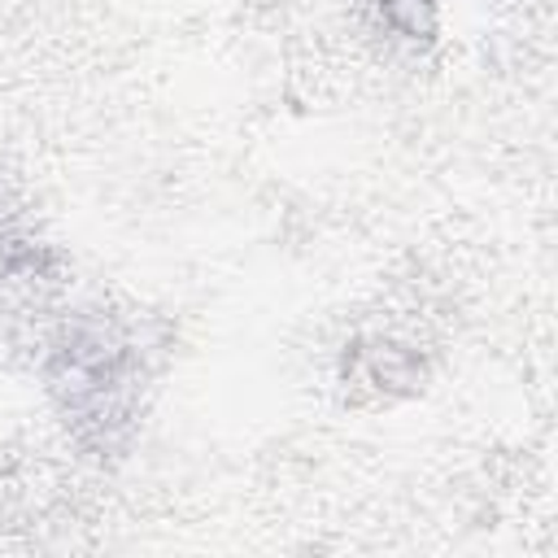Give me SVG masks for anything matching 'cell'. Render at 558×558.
<instances>
[{
  "label": "cell",
  "mask_w": 558,
  "mask_h": 558,
  "mask_svg": "<svg viewBox=\"0 0 558 558\" xmlns=\"http://www.w3.org/2000/svg\"><path fill=\"white\" fill-rule=\"evenodd\" d=\"M148 340L135 318L105 305H74L39 327V379L74 445L118 458L144 414Z\"/></svg>",
  "instance_id": "6da1fadb"
},
{
  "label": "cell",
  "mask_w": 558,
  "mask_h": 558,
  "mask_svg": "<svg viewBox=\"0 0 558 558\" xmlns=\"http://www.w3.org/2000/svg\"><path fill=\"white\" fill-rule=\"evenodd\" d=\"M61 283V257L17 222V209L0 179V318L48 314Z\"/></svg>",
  "instance_id": "7a4b0ae2"
},
{
  "label": "cell",
  "mask_w": 558,
  "mask_h": 558,
  "mask_svg": "<svg viewBox=\"0 0 558 558\" xmlns=\"http://www.w3.org/2000/svg\"><path fill=\"white\" fill-rule=\"evenodd\" d=\"M344 375L375 388V392H410L423 379V366L410 349L392 344V340H371V344H353L344 357Z\"/></svg>",
  "instance_id": "3957f363"
},
{
  "label": "cell",
  "mask_w": 558,
  "mask_h": 558,
  "mask_svg": "<svg viewBox=\"0 0 558 558\" xmlns=\"http://www.w3.org/2000/svg\"><path fill=\"white\" fill-rule=\"evenodd\" d=\"M384 26L410 44H432L436 39V17L440 0H379Z\"/></svg>",
  "instance_id": "277c9868"
}]
</instances>
